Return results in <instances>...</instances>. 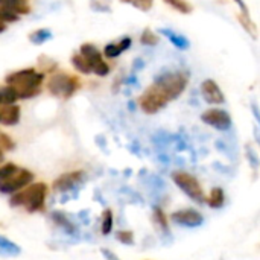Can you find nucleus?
<instances>
[{"label":"nucleus","mask_w":260,"mask_h":260,"mask_svg":"<svg viewBox=\"0 0 260 260\" xmlns=\"http://www.w3.org/2000/svg\"><path fill=\"white\" fill-rule=\"evenodd\" d=\"M6 84L12 87L18 99H29L40 93L41 84L44 81V73L35 69H24L14 72L6 76Z\"/></svg>","instance_id":"f257e3e1"},{"label":"nucleus","mask_w":260,"mask_h":260,"mask_svg":"<svg viewBox=\"0 0 260 260\" xmlns=\"http://www.w3.org/2000/svg\"><path fill=\"white\" fill-rule=\"evenodd\" d=\"M46 197H47V186L44 183H34L30 186L27 184L15 195H12L9 204L12 207L23 206L27 212L34 213L43 210Z\"/></svg>","instance_id":"f03ea898"},{"label":"nucleus","mask_w":260,"mask_h":260,"mask_svg":"<svg viewBox=\"0 0 260 260\" xmlns=\"http://www.w3.org/2000/svg\"><path fill=\"white\" fill-rule=\"evenodd\" d=\"M189 82V78L183 72H172L161 75L155 79L154 85L161 91V94L171 102L183 94Z\"/></svg>","instance_id":"7ed1b4c3"},{"label":"nucleus","mask_w":260,"mask_h":260,"mask_svg":"<svg viewBox=\"0 0 260 260\" xmlns=\"http://www.w3.org/2000/svg\"><path fill=\"white\" fill-rule=\"evenodd\" d=\"M79 84L81 82L76 76H72V75L62 73V72H56L49 78L47 90L53 96L67 99L79 88Z\"/></svg>","instance_id":"20e7f679"},{"label":"nucleus","mask_w":260,"mask_h":260,"mask_svg":"<svg viewBox=\"0 0 260 260\" xmlns=\"http://www.w3.org/2000/svg\"><path fill=\"white\" fill-rule=\"evenodd\" d=\"M172 180L181 189V192L186 193L195 203H200L201 204V203L206 201L203 187H201L200 181L193 175H190V174H187L184 171H177V172L172 174Z\"/></svg>","instance_id":"39448f33"},{"label":"nucleus","mask_w":260,"mask_h":260,"mask_svg":"<svg viewBox=\"0 0 260 260\" xmlns=\"http://www.w3.org/2000/svg\"><path fill=\"white\" fill-rule=\"evenodd\" d=\"M168 104H169V101L161 94V91L154 84L151 87H148L143 91V94L139 98V107L146 114H155L160 110H163Z\"/></svg>","instance_id":"423d86ee"},{"label":"nucleus","mask_w":260,"mask_h":260,"mask_svg":"<svg viewBox=\"0 0 260 260\" xmlns=\"http://www.w3.org/2000/svg\"><path fill=\"white\" fill-rule=\"evenodd\" d=\"M34 180V174L27 169H17L11 177L0 183V193H15Z\"/></svg>","instance_id":"0eeeda50"},{"label":"nucleus","mask_w":260,"mask_h":260,"mask_svg":"<svg viewBox=\"0 0 260 260\" xmlns=\"http://www.w3.org/2000/svg\"><path fill=\"white\" fill-rule=\"evenodd\" d=\"M201 120L209 125L213 126L219 131H227L232 128V117L227 111L221 110V108H210L207 111H204L201 114Z\"/></svg>","instance_id":"6e6552de"},{"label":"nucleus","mask_w":260,"mask_h":260,"mask_svg":"<svg viewBox=\"0 0 260 260\" xmlns=\"http://www.w3.org/2000/svg\"><path fill=\"white\" fill-rule=\"evenodd\" d=\"M84 178H85V172H82V171H73V172L62 174V175H59L55 180L53 189L56 192H69L75 186H78L79 183H82Z\"/></svg>","instance_id":"1a4fd4ad"},{"label":"nucleus","mask_w":260,"mask_h":260,"mask_svg":"<svg viewBox=\"0 0 260 260\" xmlns=\"http://www.w3.org/2000/svg\"><path fill=\"white\" fill-rule=\"evenodd\" d=\"M172 221L183 227H200L203 224L204 218L195 209H181L172 215Z\"/></svg>","instance_id":"9d476101"},{"label":"nucleus","mask_w":260,"mask_h":260,"mask_svg":"<svg viewBox=\"0 0 260 260\" xmlns=\"http://www.w3.org/2000/svg\"><path fill=\"white\" fill-rule=\"evenodd\" d=\"M201 94H203L206 102L213 104V105H221L225 101V96H224L222 90L219 88V85L213 79H206L201 84Z\"/></svg>","instance_id":"9b49d317"},{"label":"nucleus","mask_w":260,"mask_h":260,"mask_svg":"<svg viewBox=\"0 0 260 260\" xmlns=\"http://www.w3.org/2000/svg\"><path fill=\"white\" fill-rule=\"evenodd\" d=\"M20 120V107L18 105H5L0 108V123L3 125H15Z\"/></svg>","instance_id":"f8f14e48"},{"label":"nucleus","mask_w":260,"mask_h":260,"mask_svg":"<svg viewBox=\"0 0 260 260\" xmlns=\"http://www.w3.org/2000/svg\"><path fill=\"white\" fill-rule=\"evenodd\" d=\"M131 43H133V40H131L129 37H123V38H122L120 41H117V43H110V44H107V46L104 47V55H105L107 58H116V56H119L122 52H125L126 49H129Z\"/></svg>","instance_id":"ddd939ff"},{"label":"nucleus","mask_w":260,"mask_h":260,"mask_svg":"<svg viewBox=\"0 0 260 260\" xmlns=\"http://www.w3.org/2000/svg\"><path fill=\"white\" fill-rule=\"evenodd\" d=\"M84 58H87V61L90 62V66L93 67L98 61L102 59V53L99 52V49L94 46V44H90V43H84L81 46V52H79Z\"/></svg>","instance_id":"4468645a"},{"label":"nucleus","mask_w":260,"mask_h":260,"mask_svg":"<svg viewBox=\"0 0 260 260\" xmlns=\"http://www.w3.org/2000/svg\"><path fill=\"white\" fill-rule=\"evenodd\" d=\"M161 34L180 50H186L190 46V43H189V40L186 37H183V35H180V34H177V32H174L171 29H161Z\"/></svg>","instance_id":"2eb2a0df"},{"label":"nucleus","mask_w":260,"mask_h":260,"mask_svg":"<svg viewBox=\"0 0 260 260\" xmlns=\"http://www.w3.org/2000/svg\"><path fill=\"white\" fill-rule=\"evenodd\" d=\"M225 203V193L221 187H215L212 189L210 195H209V200H207V204L212 207V209H221Z\"/></svg>","instance_id":"dca6fc26"},{"label":"nucleus","mask_w":260,"mask_h":260,"mask_svg":"<svg viewBox=\"0 0 260 260\" xmlns=\"http://www.w3.org/2000/svg\"><path fill=\"white\" fill-rule=\"evenodd\" d=\"M0 6L9 8L17 14H27L30 11L26 0H0Z\"/></svg>","instance_id":"f3484780"},{"label":"nucleus","mask_w":260,"mask_h":260,"mask_svg":"<svg viewBox=\"0 0 260 260\" xmlns=\"http://www.w3.org/2000/svg\"><path fill=\"white\" fill-rule=\"evenodd\" d=\"M72 64L73 67L79 72V73H84V75H90L91 73V66L90 62L87 61V58H84L81 53H75L72 56Z\"/></svg>","instance_id":"a211bd4d"},{"label":"nucleus","mask_w":260,"mask_h":260,"mask_svg":"<svg viewBox=\"0 0 260 260\" xmlns=\"http://www.w3.org/2000/svg\"><path fill=\"white\" fill-rule=\"evenodd\" d=\"M52 219H53L66 233H75V230H76L75 225L66 218V215H64L62 212H55V213L52 215Z\"/></svg>","instance_id":"6ab92c4d"},{"label":"nucleus","mask_w":260,"mask_h":260,"mask_svg":"<svg viewBox=\"0 0 260 260\" xmlns=\"http://www.w3.org/2000/svg\"><path fill=\"white\" fill-rule=\"evenodd\" d=\"M113 225H114V218H113V212L110 209H107L102 215V225H101V230H102V235H110L111 230H113Z\"/></svg>","instance_id":"aec40b11"},{"label":"nucleus","mask_w":260,"mask_h":260,"mask_svg":"<svg viewBox=\"0 0 260 260\" xmlns=\"http://www.w3.org/2000/svg\"><path fill=\"white\" fill-rule=\"evenodd\" d=\"M50 37H52L50 30H47V29H38V30L32 32V34L29 35V40H30V43H34V44H43V43H46L47 40H50Z\"/></svg>","instance_id":"412c9836"},{"label":"nucleus","mask_w":260,"mask_h":260,"mask_svg":"<svg viewBox=\"0 0 260 260\" xmlns=\"http://www.w3.org/2000/svg\"><path fill=\"white\" fill-rule=\"evenodd\" d=\"M158 41H160V37H158L154 30L145 29V30L142 32V37H140V43H142V44H145V46H157Z\"/></svg>","instance_id":"4be33fe9"},{"label":"nucleus","mask_w":260,"mask_h":260,"mask_svg":"<svg viewBox=\"0 0 260 260\" xmlns=\"http://www.w3.org/2000/svg\"><path fill=\"white\" fill-rule=\"evenodd\" d=\"M0 250L5 254H9V256H15V254L20 253V247L18 245H15L14 242H11L6 238H2V236H0Z\"/></svg>","instance_id":"5701e85b"},{"label":"nucleus","mask_w":260,"mask_h":260,"mask_svg":"<svg viewBox=\"0 0 260 260\" xmlns=\"http://www.w3.org/2000/svg\"><path fill=\"white\" fill-rule=\"evenodd\" d=\"M168 5H171L174 9H177L181 14H190L192 12V5L187 0H165Z\"/></svg>","instance_id":"b1692460"},{"label":"nucleus","mask_w":260,"mask_h":260,"mask_svg":"<svg viewBox=\"0 0 260 260\" xmlns=\"http://www.w3.org/2000/svg\"><path fill=\"white\" fill-rule=\"evenodd\" d=\"M0 94H2V104H5V105H11L18 99L15 90L9 85H6L3 90H0Z\"/></svg>","instance_id":"393cba45"},{"label":"nucleus","mask_w":260,"mask_h":260,"mask_svg":"<svg viewBox=\"0 0 260 260\" xmlns=\"http://www.w3.org/2000/svg\"><path fill=\"white\" fill-rule=\"evenodd\" d=\"M20 17L17 12H14L12 9L9 8H5V6H0V21L2 23H12V21H17Z\"/></svg>","instance_id":"a878e982"},{"label":"nucleus","mask_w":260,"mask_h":260,"mask_svg":"<svg viewBox=\"0 0 260 260\" xmlns=\"http://www.w3.org/2000/svg\"><path fill=\"white\" fill-rule=\"evenodd\" d=\"M154 219H155V222L158 224V227H160L163 232H168V230H169V229H168L166 215H165V212H163L160 207H155V209H154Z\"/></svg>","instance_id":"bb28decb"},{"label":"nucleus","mask_w":260,"mask_h":260,"mask_svg":"<svg viewBox=\"0 0 260 260\" xmlns=\"http://www.w3.org/2000/svg\"><path fill=\"white\" fill-rule=\"evenodd\" d=\"M239 21L244 24V27L253 35V38H256V35H257V30H256V24L250 20V15L248 14H241L239 15Z\"/></svg>","instance_id":"cd10ccee"},{"label":"nucleus","mask_w":260,"mask_h":260,"mask_svg":"<svg viewBox=\"0 0 260 260\" xmlns=\"http://www.w3.org/2000/svg\"><path fill=\"white\" fill-rule=\"evenodd\" d=\"M91 73H94V75H98V76H107V75L110 73V66H108L104 59H101V61H98V62L91 67Z\"/></svg>","instance_id":"c85d7f7f"},{"label":"nucleus","mask_w":260,"mask_h":260,"mask_svg":"<svg viewBox=\"0 0 260 260\" xmlns=\"http://www.w3.org/2000/svg\"><path fill=\"white\" fill-rule=\"evenodd\" d=\"M17 169H18V168H17L14 163H6V165L0 166V183L5 181L8 177H11Z\"/></svg>","instance_id":"c756f323"},{"label":"nucleus","mask_w":260,"mask_h":260,"mask_svg":"<svg viewBox=\"0 0 260 260\" xmlns=\"http://www.w3.org/2000/svg\"><path fill=\"white\" fill-rule=\"evenodd\" d=\"M116 236H117V239H119L122 244H125V245H133V244H134V235H133L131 232L120 230V232L116 233Z\"/></svg>","instance_id":"7c9ffc66"},{"label":"nucleus","mask_w":260,"mask_h":260,"mask_svg":"<svg viewBox=\"0 0 260 260\" xmlns=\"http://www.w3.org/2000/svg\"><path fill=\"white\" fill-rule=\"evenodd\" d=\"M122 2H126V3H131L133 6L142 9V11H149L151 6H152V0H122Z\"/></svg>","instance_id":"2f4dec72"},{"label":"nucleus","mask_w":260,"mask_h":260,"mask_svg":"<svg viewBox=\"0 0 260 260\" xmlns=\"http://www.w3.org/2000/svg\"><path fill=\"white\" fill-rule=\"evenodd\" d=\"M0 146L5 148V149H12V148H14V143H12V140H11L8 136L0 134ZM2 148H0V149H2Z\"/></svg>","instance_id":"473e14b6"},{"label":"nucleus","mask_w":260,"mask_h":260,"mask_svg":"<svg viewBox=\"0 0 260 260\" xmlns=\"http://www.w3.org/2000/svg\"><path fill=\"white\" fill-rule=\"evenodd\" d=\"M102 256L107 260H120L116 254H113L108 248H102Z\"/></svg>","instance_id":"72a5a7b5"},{"label":"nucleus","mask_w":260,"mask_h":260,"mask_svg":"<svg viewBox=\"0 0 260 260\" xmlns=\"http://www.w3.org/2000/svg\"><path fill=\"white\" fill-rule=\"evenodd\" d=\"M235 2H238V3H239V6H241V9H242V14H248V11H247V6H245L244 0H235Z\"/></svg>","instance_id":"f704fd0d"},{"label":"nucleus","mask_w":260,"mask_h":260,"mask_svg":"<svg viewBox=\"0 0 260 260\" xmlns=\"http://www.w3.org/2000/svg\"><path fill=\"white\" fill-rule=\"evenodd\" d=\"M3 30H5V23H2V21H0V34H2Z\"/></svg>","instance_id":"c9c22d12"},{"label":"nucleus","mask_w":260,"mask_h":260,"mask_svg":"<svg viewBox=\"0 0 260 260\" xmlns=\"http://www.w3.org/2000/svg\"><path fill=\"white\" fill-rule=\"evenodd\" d=\"M2 161H3V151L0 149V163H2Z\"/></svg>","instance_id":"e433bc0d"},{"label":"nucleus","mask_w":260,"mask_h":260,"mask_svg":"<svg viewBox=\"0 0 260 260\" xmlns=\"http://www.w3.org/2000/svg\"><path fill=\"white\" fill-rule=\"evenodd\" d=\"M0 105H2V94H0Z\"/></svg>","instance_id":"4c0bfd02"}]
</instances>
